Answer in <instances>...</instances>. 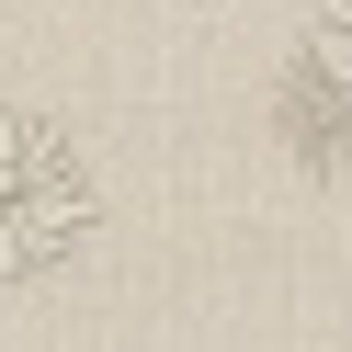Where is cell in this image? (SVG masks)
Instances as JSON below:
<instances>
[{"instance_id": "6da1fadb", "label": "cell", "mask_w": 352, "mask_h": 352, "mask_svg": "<svg viewBox=\"0 0 352 352\" xmlns=\"http://www.w3.org/2000/svg\"><path fill=\"white\" fill-rule=\"evenodd\" d=\"M102 228V182H91V148L69 137L57 114H23L0 102V284H34V273H69Z\"/></svg>"}, {"instance_id": "7a4b0ae2", "label": "cell", "mask_w": 352, "mask_h": 352, "mask_svg": "<svg viewBox=\"0 0 352 352\" xmlns=\"http://www.w3.org/2000/svg\"><path fill=\"white\" fill-rule=\"evenodd\" d=\"M284 125L307 137L318 170H352V0H318L307 12L296 80H284Z\"/></svg>"}]
</instances>
